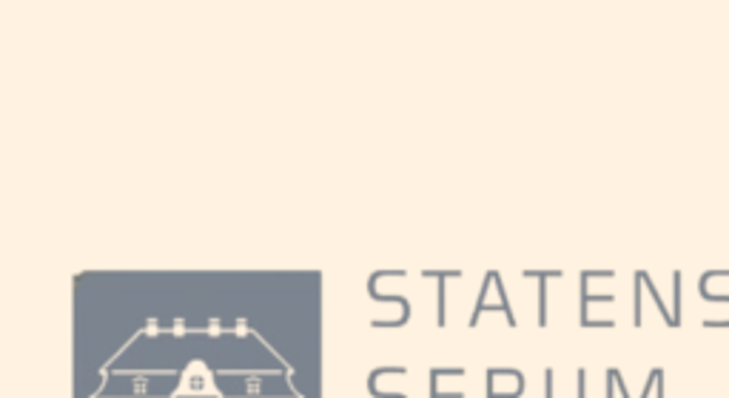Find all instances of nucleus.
I'll use <instances>...</instances> for the list:
<instances>
[{"label":"nucleus","instance_id":"nucleus-1","mask_svg":"<svg viewBox=\"0 0 729 398\" xmlns=\"http://www.w3.org/2000/svg\"><path fill=\"white\" fill-rule=\"evenodd\" d=\"M527 279H541V293H539V325H547V273H536V271H525Z\"/></svg>","mask_w":729,"mask_h":398},{"label":"nucleus","instance_id":"nucleus-2","mask_svg":"<svg viewBox=\"0 0 729 398\" xmlns=\"http://www.w3.org/2000/svg\"><path fill=\"white\" fill-rule=\"evenodd\" d=\"M493 282H496V290H499V296H501V311H504V316H507V322H510V327H516V316L510 313V301H507V290H504V282H501V276L493 271Z\"/></svg>","mask_w":729,"mask_h":398},{"label":"nucleus","instance_id":"nucleus-3","mask_svg":"<svg viewBox=\"0 0 729 398\" xmlns=\"http://www.w3.org/2000/svg\"><path fill=\"white\" fill-rule=\"evenodd\" d=\"M439 376H464L461 367H450V370H431V398H439V390H436V381Z\"/></svg>","mask_w":729,"mask_h":398},{"label":"nucleus","instance_id":"nucleus-4","mask_svg":"<svg viewBox=\"0 0 729 398\" xmlns=\"http://www.w3.org/2000/svg\"><path fill=\"white\" fill-rule=\"evenodd\" d=\"M439 325H445V279H439Z\"/></svg>","mask_w":729,"mask_h":398}]
</instances>
